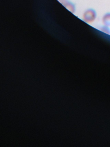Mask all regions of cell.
Listing matches in <instances>:
<instances>
[{
	"label": "cell",
	"instance_id": "cell-1",
	"mask_svg": "<svg viewBox=\"0 0 110 147\" xmlns=\"http://www.w3.org/2000/svg\"><path fill=\"white\" fill-rule=\"evenodd\" d=\"M97 18V13L95 10L92 8H89L83 13L82 19L86 23L88 24L93 22Z\"/></svg>",
	"mask_w": 110,
	"mask_h": 147
},
{
	"label": "cell",
	"instance_id": "cell-2",
	"mask_svg": "<svg viewBox=\"0 0 110 147\" xmlns=\"http://www.w3.org/2000/svg\"><path fill=\"white\" fill-rule=\"evenodd\" d=\"M102 21L104 25L110 27V12L104 14L102 17Z\"/></svg>",
	"mask_w": 110,
	"mask_h": 147
},
{
	"label": "cell",
	"instance_id": "cell-4",
	"mask_svg": "<svg viewBox=\"0 0 110 147\" xmlns=\"http://www.w3.org/2000/svg\"><path fill=\"white\" fill-rule=\"evenodd\" d=\"M109 27H110L104 25L101 28V30L106 34L110 35V29Z\"/></svg>",
	"mask_w": 110,
	"mask_h": 147
},
{
	"label": "cell",
	"instance_id": "cell-3",
	"mask_svg": "<svg viewBox=\"0 0 110 147\" xmlns=\"http://www.w3.org/2000/svg\"><path fill=\"white\" fill-rule=\"evenodd\" d=\"M64 6L68 10L72 13H74L75 11V7L74 5L71 2L68 1L65 3Z\"/></svg>",
	"mask_w": 110,
	"mask_h": 147
}]
</instances>
